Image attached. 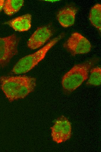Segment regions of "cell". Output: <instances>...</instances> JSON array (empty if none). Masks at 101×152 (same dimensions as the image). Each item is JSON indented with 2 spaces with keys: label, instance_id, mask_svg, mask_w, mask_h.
<instances>
[{
  "label": "cell",
  "instance_id": "cell-7",
  "mask_svg": "<svg viewBox=\"0 0 101 152\" xmlns=\"http://www.w3.org/2000/svg\"><path fill=\"white\" fill-rule=\"evenodd\" d=\"M52 35V31L48 27H39L29 39L27 42L28 46L32 50L38 49L44 45Z\"/></svg>",
  "mask_w": 101,
  "mask_h": 152
},
{
  "label": "cell",
  "instance_id": "cell-1",
  "mask_svg": "<svg viewBox=\"0 0 101 152\" xmlns=\"http://www.w3.org/2000/svg\"><path fill=\"white\" fill-rule=\"evenodd\" d=\"M0 82L2 90L11 102L23 99L34 91L36 79L26 76H2L0 77Z\"/></svg>",
  "mask_w": 101,
  "mask_h": 152
},
{
  "label": "cell",
  "instance_id": "cell-9",
  "mask_svg": "<svg viewBox=\"0 0 101 152\" xmlns=\"http://www.w3.org/2000/svg\"><path fill=\"white\" fill-rule=\"evenodd\" d=\"M31 14L27 13L10 20L4 24L9 25L15 31H26L31 27Z\"/></svg>",
  "mask_w": 101,
  "mask_h": 152
},
{
  "label": "cell",
  "instance_id": "cell-3",
  "mask_svg": "<svg viewBox=\"0 0 101 152\" xmlns=\"http://www.w3.org/2000/svg\"><path fill=\"white\" fill-rule=\"evenodd\" d=\"M64 36L62 33L54 38L35 53L20 59L15 65L12 72L15 74L26 73L31 70L45 57L48 51Z\"/></svg>",
  "mask_w": 101,
  "mask_h": 152
},
{
  "label": "cell",
  "instance_id": "cell-10",
  "mask_svg": "<svg viewBox=\"0 0 101 152\" xmlns=\"http://www.w3.org/2000/svg\"><path fill=\"white\" fill-rule=\"evenodd\" d=\"M23 0H6L5 1L3 9L7 15L11 16L18 12L24 5Z\"/></svg>",
  "mask_w": 101,
  "mask_h": 152
},
{
  "label": "cell",
  "instance_id": "cell-8",
  "mask_svg": "<svg viewBox=\"0 0 101 152\" xmlns=\"http://www.w3.org/2000/svg\"><path fill=\"white\" fill-rule=\"evenodd\" d=\"M78 8L73 6H66L58 13L57 18L60 24L64 27L71 26L74 23Z\"/></svg>",
  "mask_w": 101,
  "mask_h": 152
},
{
  "label": "cell",
  "instance_id": "cell-2",
  "mask_svg": "<svg viewBox=\"0 0 101 152\" xmlns=\"http://www.w3.org/2000/svg\"><path fill=\"white\" fill-rule=\"evenodd\" d=\"M94 58L75 65L63 76L61 83L65 92L69 94L79 87L89 77L90 71L98 61Z\"/></svg>",
  "mask_w": 101,
  "mask_h": 152
},
{
  "label": "cell",
  "instance_id": "cell-4",
  "mask_svg": "<svg viewBox=\"0 0 101 152\" xmlns=\"http://www.w3.org/2000/svg\"><path fill=\"white\" fill-rule=\"evenodd\" d=\"M20 38L13 34L0 37V65L6 66L11 59L18 54V46Z\"/></svg>",
  "mask_w": 101,
  "mask_h": 152
},
{
  "label": "cell",
  "instance_id": "cell-13",
  "mask_svg": "<svg viewBox=\"0 0 101 152\" xmlns=\"http://www.w3.org/2000/svg\"><path fill=\"white\" fill-rule=\"evenodd\" d=\"M5 0H0V12L3 9Z\"/></svg>",
  "mask_w": 101,
  "mask_h": 152
},
{
  "label": "cell",
  "instance_id": "cell-11",
  "mask_svg": "<svg viewBox=\"0 0 101 152\" xmlns=\"http://www.w3.org/2000/svg\"><path fill=\"white\" fill-rule=\"evenodd\" d=\"M89 19L92 25L101 32V4H96L91 8L90 12Z\"/></svg>",
  "mask_w": 101,
  "mask_h": 152
},
{
  "label": "cell",
  "instance_id": "cell-6",
  "mask_svg": "<svg viewBox=\"0 0 101 152\" xmlns=\"http://www.w3.org/2000/svg\"><path fill=\"white\" fill-rule=\"evenodd\" d=\"M51 129L53 140L57 143L64 142L71 138V124L67 118L63 115L57 119Z\"/></svg>",
  "mask_w": 101,
  "mask_h": 152
},
{
  "label": "cell",
  "instance_id": "cell-5",
  "mask_svg": "<svg viewBox=\"0 0 101 152\" xmlns=\"http://www.w3.org/2000/svg\"><path fill=\"white\" fill-rule=\"evenodd\" d=\"M63 47L73 56L88 53L92 48L89 40L77 32L71 34L64 43Z\"/></svg>",
  "mask_w": 101,
  "mask_h": 152
},
{
  "label": "cell",
  "instance_id": "cell-12",
  "mask_svg": "<svg viewBox=\"0 0 101 152\" xmlns=\"http://www.w3.org/2000/svg\"><path fill=\"white\" fill-rule=\"evenodd\" d=\"M86 84L95 86L100 85L101 84V68L97 67L91 68Z\"/></svg>",
  "mask_w": 101,
  "mask_h": 152
}]
</instances>
